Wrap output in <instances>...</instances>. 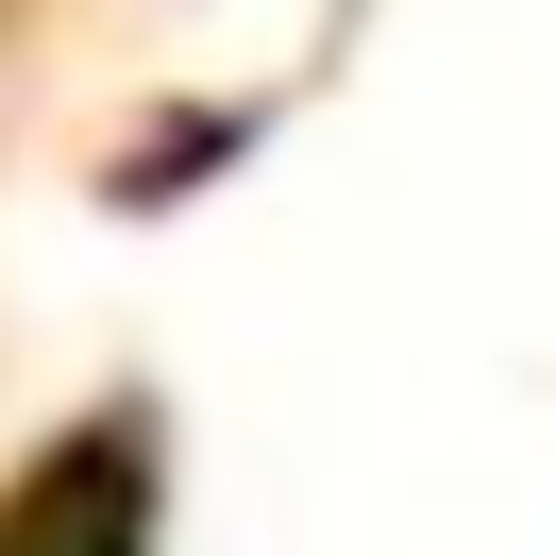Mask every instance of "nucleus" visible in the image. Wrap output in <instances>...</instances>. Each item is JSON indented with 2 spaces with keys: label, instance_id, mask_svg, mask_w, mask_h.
I'll return each instance as SVG.
<instances>
[{
  "label": "nucleus",
  "instance_id": "1",
  "mask_svg": "<svg viewBox=\"0 0 556 556\" xmlns=\"http://www.w3.org/2000/svg\"><path fill=\"white\" fill-rule=\"evenodd\" d=\"M152 489H136V439H68L17 506H0V556H136Z\"/></svg>",
  "mask_w": 556,
  "mask_h": 556
}]
</instances>
